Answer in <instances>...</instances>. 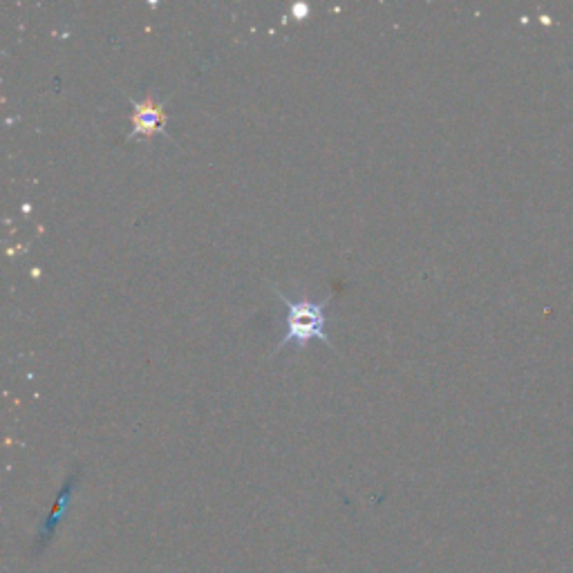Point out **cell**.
Masks as SVG:
<instances>
[{
  "label": "cell",
  "instance_id": "obj_1",
  "mask_svg": "<svg viewBox=\"0 0 573 573\" xmlns=\"http://www.w3.org/2000/svg\"><path fill=\"white\" fill-rule=\"evenodd\" d=\"M274 294L280 298V303L285 307V321H283V338H280L278 347L274 350L280 352L285 347H305L312 338H318L325 345H332L330 334L325 330V303H318V300H312L309 296H298L291 298L287 296L283 289L274 285Z\"/></svg>",
  "mask_w": 573,
  "mask_h": 573
},
{
  "label": "cell",
  "instance_id": "obj_2",
  "mask_svg": "<svg viewBox=\"0 0 573 573\" xmlns=\"http://www.w3.org/2000/svg\"><path fill=\"white\" fill-rule=\"evenodd\" d=\"M130 106H133V130L128 133V139H133L137 135H164L166 139H171L166 133V112H164V101H159L155 97H146L144 101H137L133 97H128Z\"/></svg>",
  "mask_w": 573,
  "mask_h": 573
}]
</instances>
